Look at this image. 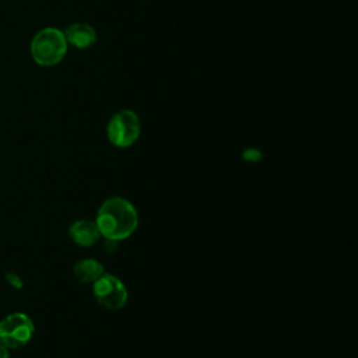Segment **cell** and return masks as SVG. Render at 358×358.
<instances>
[{
    "label": "cell",
    "instance_id": "obj_1",
    "mask_svg": "<svg viewBox=\"0 0 358 358\" xmlns=\"http://www.w3.org/2000/svg\"><path fill=\"white\" fill-rule=\"evenodd\" d=\"M95 224L105 239L123 241L129 238L138 225L136 207L126 199L110 197L99 207Z\"/></svg>",
    "mask_w": 358,
    "mask_h": 358
},
{
    "label": "cell",
    "instance_id": "obj_2",
    "mask_svg": "<svg viewBox=\"0 0 358 358\" xmlns=\"http://www.w3.org/2000/svg\"><path fill=\"white\" fill-rule=\"evenodd\" d=\"M66 52L67 41L64 34L57 28H43L31 41L32 59L43 67H52L60 63Z\"/></svg>",
    "mask_w": 358,
    "mask_h": 358
},
{
    "label": "cell",
    "instance_id": "obj_3",
    "mask_svg": "<svg viewBox=\"0 0 358 358\" xmlns=\"http://www.w3.org/2000/svg\"><path fill=\"white\" fill-rule=\"evenodd\" d=\"M140 130L141 123L138 115L134 110L123 109L110 117L106 126V136L115 147L126 148L137 141Z\"/></svg>",
    "mask_w": 358,
    "mask_h": 358
},
{
    "label": "cell",
    "instance_id": "obj_4",
    "mask_svg": "<svg viewBox=\"0 0 358 358\" xmlns=\"http://www.w3.org/2000/svg\"><path fill=\"white\" fill-rule=\"evenodd\" d=\"M35 331L32 319L22 313L14 312L0 320V343L10 348H21L27 345Z\"/></svg>",
    "mask_w": 358,
    "mask_h": 358
},
{
    "label": "cell",
    "instance_id": "obj_5",
    "mask_svg": "<svg viewBox=\"0 0 358 358\" xmlns=\"http://www.w3.org/2000/svg\"><path fill=\"white\" fill-rule=\"evenodd\" d=\"M92 294L96 302L109 310H119L127 302L126 285L113 274L103 273L92 282Z\"/></svg>",
    "mask_w": 358,
    "mask_h": 358
},
{
    "label": "cell",
    "instance_id": "obj_6",
    "mask_svg": "<svg viewBox=\"0 0 358 358\" xmlns=\"http://www.w3.org/2000/svg\"><path fill=\"white\" fill-rule=\"evenodd\" d=\"M69 236L76 245L87 248V246H92L94 243H96L101 234L98 231V227H96L95 221H90V220L83 218V220L74 221L70 225Z\"/></svg>",
    "mask_w": 358,
    "mask_h": 358
},
{
    "label": "cell",
    "instance_id": "obj_7",
    "mask_svg": "<svg viewBox=\"0 0 358 358\" xmlns=\"http://www.w3.org/2000/svg\"><path fill=\"white\" fill-rule=\"evenodd\" d=\"M63 34L67 43L77 49H88L96 42L95 29L85 22H74Z\"/></svg>",
    "mask_w": 358,
    "mask_h": 358
},
{
    "label": "cell",
    "instance_id": "obj_8",
    "mask_svg": "<svg viewBox=\"0 0 358 358\" xmlns=\"http://www.w3.org/2000/svg\"><path fill=\"white\" fill-rule=\"evenodd\" d=\"M74 275L76 278L80 281V282H84V284H92L95 282L103 273V266L95 260V259H81L78 260L76 264H74Z\"/></svg>",
    "mask_w": 358,
    "mask_h": 358
},
{
    "label": "cell",
    "instance_id": "obj_9",
    "mask_svg": "<svg viewBox=\"0 0 358 358\" xmlns=\"http://www.w3.org/2000/svg\"><path fill=\"white\" fill-rule=\"evenodd\" d=\"M6 281L13 287V288H21L22 287V280L14 274V273H7L6 274Z\"/></svg>",
    "mask_w": 358,
    "mask_h": 358
},
{
    "label": "cell",
    "instance_id": "obj_10",
    "mask_svg": "<svg viewBox=\"0 0 358 358\" xmlns=\"http://www.w3.org/2000/svg\"><path fill=\"white\" fill-rule=\"evenodd\" d=\"M260 157H262V154L259 150H245V152H243V158L250 162H257L260 159Z\"/></svg>",
    "mask_w": 358,
    "mask_h": 358
},
{
    "label": "cell",
    "instance_id": "obj_11",
    "mask_svg": "<svg viewBox=\"0 0 358 358\" xmlns=\"http://www.w3.org/2000/svg\"><path fill=\"white\" fill-rule=\"evenodd\" d=\"M116 248H117V241L105 239V238H103V249H105V252L112 253V252L116 250Z\"/></svg>",
    "mask_w": 358,
    "mask_h": 358
},
{
    "label": "cell",
    "instance_id": "obj_12",
    "mask_svg": "<svg viewBox=\"0 0 358 358\" xmlns=\"http://www.w3.org/2000/svg\"><path fill=\"white\" fill-rule=\"evenodd\" d=\"M0 358H10L8 348L0 343Z\"/></svg>",
    "mask_w": 358,
    "mask_h": 358
}]
</instances>
